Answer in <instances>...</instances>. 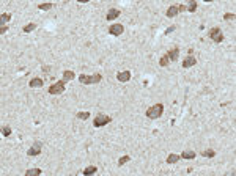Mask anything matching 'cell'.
Returning a JSON list of instances; mask_svg holds the SVG:
<instances>
[{
  "label": "cell",
  "instance_id": "6da1fadb",
  "mask_svg": "<svg viewBox=\"0 0 236 176\" xmlns=\"http://www.w3.org/2000/svg\"><path fill=\"white\" fill-rule=\"evenodd\" d=\"M162 113H164V105H162V104H156V105L149 107L145 115H147L149 120H156V118H161Z\"/></svg>",
  "mask_w": 236,
  "mask_h": 176
},
{
  "label": "cell",
  "instance_id": "7a4b0ae2",
  "mask_svg": "<svg viewBox=\"0 0 236 176\" xmlns=\"http://www.w3.org/2000/svg\"><path fill=\"white\" fill-rule=\"evenodd\" d=\"M102 79L101 74H94V76H85V74H80L79 76V82L82 85H93V83H99Z\"/></svg>",
  "mask_w": 236,
  "mask_h": 176
},
{
  "label": "cell",
  "instance_id": "3957f363",
  "mask_svg": "<svg viewBox=\"0 0 236 176\" xmlns=\"http://www.w3.org/2000/svg\"><path fill=\"white\" fill-rule=\"evenodd\" d=\"M112 121L110 116H107V115H104V113H99L94 116V120H93V126L94 128H102V126H106L109 124Z\"/></svg>",
  "mask_w": 236,
  "mask_h": 176
},
{
  "label": "cell",
  "instance_id": "277c9868",
  "mask_svg": "<svg viewBox=\"0 0 236 176\" xmlns=\"http://www.w3.org/2000/svg\"><path fill=\"white\" fill-rule=\"evenodd\" d=\"M208 36H210L214 43H222L224 41V33L219 27H212V29L208 31Z\"/></svg>",
  "mask_w": 236,
  "mask_h": 176
},
{
  "label": "cell",
  "instance_id": "5b68a950",
  "mask_svg": "<svg viewBox=\"0 0 236 176\" xmlns=\"http://www.w3.org/2000/svg\"><path fill=\"white\" fill-rule=\"evenodd\" d=\"M65 91V82L63 80H58V82L52 83L51 87H49V93L51 94H60Z\"/></svg>",
  "mask_w": 236,
  "mask_h": 176
},
{
  "label": "cell",
  "instance_id": "8992f818",
  "mask_svg": "<svg viewBox=\"0 0 236 176\" xmlns=\"http://www.w3.org/2000/svg\"><path fill=\"white\" fill-rule=\"evenodd\" d=\"M123 31H124V27L121 24H113V25L109 27V33L113 35V36H120Z\"/></svg>",
  "mask_w": 236,
  "mask_h": 176
},
{
  "label": "cell",
  "instance_id": "52a82bcc",
  "mask_svg": "<svg viewBox=\"0 0 236 176\" xmlns=\"http://www.w3.org/2000/svg\"><path fill=\"white\" fill-rule=\"evenodd\" d=\"M41 150H43L41 142H35L33 146H30V150L27 151V154H29V156H38L39 152H41Z\"/></svg>",
  "mask_w": 236,
  "mask_h": 176
},
{
  "label": "cell",
  "instance_id": "ba28073f",
  "mask_svg": "<svg viewBox=\"0 0 236 176\" xmlns=\"http://www.w3.org/2000/svg\"><path fill=\"white\" fill-rule=\"evenodd\" d=\"M131 76H132V74H131V71H123V73H118L117 74V79H118V82H129V80H131Z\"/></svg>",
  "mask_w": 236,
  "mask_h": 176
},
{
  "label": "cell",
  "instance_id": "9c48e42d",
  "mask_svg": "<svg viewBox=\"0 0 236 176\" xmlns=\"http://www.w3.org/2000/svg\"><path fill=\"white\" fill-rule=\"evenodd\" d=\"M195 63H197V60H195V57H192V55H189V57H186L184 60H183V68H192V66H195Z\"/></svg>",
  "mask_w": 236,
  "mask_h": 176
},
{
  "label": "cell",
  "instance_id": "30bf717a",
  "mask_svg": "<svg viewBox=\"0 0 236 176\" xmlns=\"http://www.w3.org/2000/svg\"><path fill=\"white\" fill-rule=\"evenodd\" d=\"M121 13H120V10H117V8H112V10H109V13H107V16H106V19L110 22V21H113V19H117L118 16H120Z\"/></svg>",
  "mask_w": 236,
  "mask_h": 176
},
{
  "label": "cell",
  "instance_id": "8fae6325",
  "mask_svg": "<svg viewBox=\"0 0 236 176\" xmlns=\"http://www.w3.org/2000/svg\"><path fill=\"white\" fill-rule=\"evenodd\" d=\"M167 57L170 58V61H176V60H178V57H180V49H178V47H173L172 51L167 52Z\"/></svg>",
  "mask_w": 236,
  "mask_h": 176
},
{
  "label": "cell",
  "instance_id": "7c38bea8",
  "mask_svg": "<svg viewBox=\"0 0 236 176\" xmlns=\"http://www.w3.org/2000/svg\"><path fill=\"white\" fill-rule=\"evenodd\" d=\"M43 85H44V80L39 77H35L30 80V88H43Z\"/></svg>",
  "mask_w": 236,
  "mask_h": 176
},
{
  "label": "cell",
  "instance_id": "4fadbf2b",
  "mask_svg": "<svg viewBox=\"0 0 236 176\" xmlns=\"http://www.w3.org/2000/svg\"><path fill=\"white\" fill-rule=\"evenodd\" d=\"M178 13H180V11H178V6H176V5H172V6H169V10H167L165 14H167V17H175Z\"/></svg>",
  "mask_w": 236,
  "mask_h": 176
},
{
  "label": "cell",
  "instance_id": "5bb4252c",
  "mask_svg": "<svg viewBox=\"0 0 236 176\" xmlns=\"http://www.w3.org/2000/svg\"><path fill=\"white\" fill-rule=\"evenodd\" d=\"M195 156H197V154H195V151H183V152H181V159H195Z\"/></svg>",
  "mask_w": 236,
  "mask_h": 176
},
{
  "label": "cell",
  "instance_id": "9a60e30c",
  "mask_svg": "<svg viewBox=\"0 0 236 176\" xmlns=\"http://www.w3.org/2000/svg\"><path fill=\"white\" fill-rule=\"evenodd\" d=\"M76 77V74L72 73V71H65L63 73V82H68V80H72Z\"/></svg>",
  "mask_w": 236,
  "mask_h": 176
},
{
  "label": "cell",
  "instance_id": "2e32d148",
  "mask_svg": "<svg viewBox=\"0 0 236 176\" xmlns=\"http://www.w3.org/2000/svg\"><path fill=\"white\" fill-rule=\"evenodd\" d=\"M180 159H181L180 154H170L169 157H167V164H176Z\"/></svg>",
  "mask_w": 236,
  "mask_h": 176
},
{
  "label": "cell",
  "instance_id": "e0dca14e",
  "mask_svg": "<svg viewBox=\"0 0 236 176\" xmlns=\"http://www.w3.org/2000/svg\"><path fill=\"white\" fill-rule=\"evenodd\" d=\"M96 171H98L96 167H94V165H90V167H87V168H85V170L82 171V173H84L85 176H88V175H94Z\"/></svg>",
  "mask_w": 236,
  "mask_h": 176
},
{
  "label": "cell",
  "instance_id": "ac0fdd59",
  "mask_svg": "<svg viewBox=\"0 0 236 176\" xmlns=\"http://www.w3.org/2000/svg\"><path fill=\"white\" fill-rule=\"evenodd\" d=\"M41 175V168H30L25 171V176H38Z\"/></svg>",
  "mask_w": 236,
  "mask_h": 176
},
{
  "label": "cell",
  "instance_id": "d6986e66",
  "mask_svg": "<svg viewBox=\"0 0 236 176\" xmlns=\"http://www.w3.org/2000/svg\"><path fill=\"white\" fill-rule=\"evenodd\" d=\"M10 19H11V14H10V13H2V16H0V22H2V25H5Z\"/></svg>",
  "mask_w": 236,
  "mask_h": 176
},
{
  "label": "cell",
  "instance_id": "ffe728a7",
  "mask_svg": "<svg viewBox=\"0 0 236 176\" xmlns=\"http://www.w3.org/2000/svg\"><path fill=\"white\" fill-rule=\"evenodd\" d=\"M169 63H170V58L167 57V53H165V55H162V57L159 58V65H161V66H164V68H165V66H169Z\"/></svg>",
  "mask_w": 236,
  "mask_h": 176
},
{
  "label": "cell",
  "instance_id": "44dd1931",
  "mask_svg": "<svg viewBox=\"0 0 236 176\" xmlns=\"http://www.w3.org/2000/svg\"><path fill=\"white\" fill-rule=\"evenodd\" d=\"M38 8L43 10V11H49V10L54 8V3H41V5H38Z\"/></svg>",
  "mask_w": 236,
  "mask_h": 176
},
{
  "label": "cell",
  "instance_id": "7402d4cb",
  "mask_svg": "<svg viewBox=\"0 0 236 176\" xmlns=\"http://www.w3.org/2000/svg\"><path fill=\"white\" fill-rule=\"evenodd\" d=\"M186 8H187V11H189V13H194L195 10H197V2H195V0H190L189 5L186 6Z\"/></svg>",
  "mask_w": 236,
  "mask_h": 176
},
{
  "label": "cell",
  "instance_id": "603a6c76",
  "mask_svg": "<svg viewBox=\"0 0 236 176\" xmlns=\"http://www.w3.org/2000/svg\"><path fill=\"white\" fill-rule=\"evenodd\" d=\"M129 160H131V157H129V156H123V157H120V159H118V167H123L124 164H128Z\"/></svg>",
  "mask_w": 236,
  "mask_h": 176
},
{
  "label": "cell",
  "instance_id": "cb8c5ba5",
  "mask_svg": "<svg viewBox=\"0 0 236 176\" xmlns=\"http://www.w3.org/2000/svg\"><path fill=\"white\" fill-rule=\"evenodd\" d=\"M202 154H203V157H214V156H216V151L210 148V150H205Z\"/></svg>",
  "mask_w": 236,
  "mask_h": 176
},
{
  "label": "cell",
  "instance_id": "d4e9b609",
  "mask_svg": "<svg viewBox=\"0 0 236 176\" xmlns=\"http://www.w3.org/2000/svg\"><path fill=\"white\" fill-rule=\"evenodd\" d=\"M35 29H36V24L31 22V24H27V25L24 27V31H25V33H30V31H33Z\"/></svg>",
  "mask_w": 236,
  "mask_h": 176
},
{
  "label": "cell",
  "instance_id": "484cf974",
  "mask_svg": "<svg viewBox=\"0 0 236 176\" xmlns=\"http://www.w3.org/2000/svg\"><path fill=\"white\" fill-rule=\"evenodd\" d=\"M77 118L79 120H88L90 118V112H79V113H77Z\"/></svg>",
  "mask_w": 236,
  "mask_h": 176
},
{
  "label": "cell",
  "instance_id": "4316f807",
  "mask_svg": "<svg viewBox=\"0 0 236 176\" xmlns=\"http://www.w3.org/2000/svg\"><path fill=\"white\" fill-rule=\"evenodd\" d=\"M2 134L5 135V137H10V135H11V128H10V126H3Z\"/></svg>",
  "mask_w": 236,
  "mask_h": 176
},
{
  "label": "cell",
  "instance_id": "83f0119b",
  "mask_svg": "<svg viewBox=\"0 0 236 176\" xmlns=\"http://www.w3.org/2000/svg\"><path fill=\"white\" fill-rule=\"evenodd\" d=\"M235 17H236V14H233V13H227V14L224 16V19L225 21H233Z\"/></svg>",
  "mask_w": 236,
  "mask_h": 176
},
{
  "label": "cell",
  "instance_id": "f1b7e54d",
  "mask_svg": "<svg viewBox=\"0 0 236 176\" xmlns=\"http://www.w3.org/2000/svg\"><path fill=\"white\" fill-rule=\"evenodd\" d=\"M6 30H8V27H6V25H2V29H0V35H5Z\"/></svg>",
  "mask_w": 236,
  "mask_h": 176
},
{
  "label": "cell",
  "instance_id": "f546056e",
  "mask_svg": "<svg viewBox=\"0 0 236 176\" xmlns=\"http://www.w3.org/2000/svg\"><path fill=\"white\" fill-rule=\"evenodd\" d=\"M178 11H180V13H183V11H187V8H186L184 5H180V6H178Z\"/></svg>",
  "mask_w": 236,
  "mask_h": 176
},
{
  "label": "cell",
  "instance_id": "4dcf8cb0",
  "mask_svg": "<svg viewBox=\"0 0 236 176\" xmlns=\"http://www.w3.org/2000/svg\"><path fill=\"white\" fill-rule=\"evenodd\" d=\"M173 30H175V27H170V29H167V30H165V35L172 33V31H173Z\"/></svg>",
  "mask_w": 236,
  "mask_h": 176
}]
</instances>
